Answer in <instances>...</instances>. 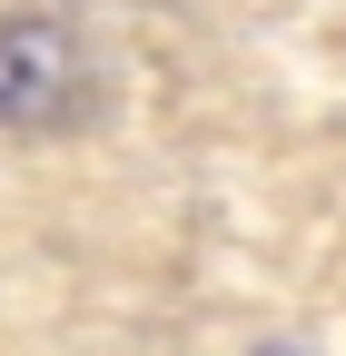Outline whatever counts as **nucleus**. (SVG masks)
<instances>
[{
    "label": "nucleus",
    "mask_w": 346,
    "mask_h": 356,
    "mask_svg": "<svg viewBox=\"0 0 346 356\" xmlns=\"http://www.w3.org/2000/svg\"><path fill=\"white\" fill-rule=\"evenodd\" d=\"M90 99L79 40L60 20H0V129H60Z\"/></svg>",
    "instance_id": "nucleus-1"
}]
</instances>
